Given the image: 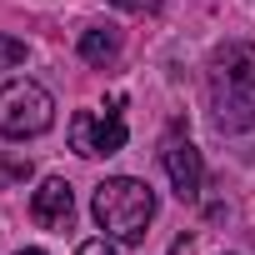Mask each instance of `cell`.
<instances>
[{"mask_svg":"<svg viewBox=\"0 0 255 255\" xmlns=\"http://www.w3.org/2000/svg\"><path fill=\"white\" fill-rule=\"evenodd\" d=\"M210 115L220 135L255 130V45L230 40L210 55Z\"/></svg>","mask_w":255,"mask_h":255,"instance_id":"obj_1","label":"cell"},{"mask_svg":"<svg viewBox=\"0 0 255 255\" xmlns=\"http://www.w3.org/2000/svg\"><path fill=\"white\" fill-rule=\"evenodd\" d=\"M90 210H95V225L110 240L140 245L150 220H155V190L145 180H135V175H110V180L95 185V205Z\"/></svg>","mask_w":255,"mask_h":255,"instance_id":"obj_2","label":"cell"},{"mask_svg":"<svg viewBox=\"0 0 255 255\" xmlns=\"http://www.w3.org/2000/svg\"><path fill=\"white\" fill-rule=\"evenodd\" d=\"M55 125V100L35 80H5L0 85V135L5 140H30Z\"/></svg>","mask_w":255,"mask_h":255,"instance_id":"obj_3","label":"cell"},{"mask_svg":"<svg viewBox=\"0 0 255 255\" xmlns=\"http://www.w3.org/2000/svg\"><path fill=\"white\" fill-rule=\"evenodd\" d=\"M125 135H130V130H125L120 100H110V110H75L70 115V150L85 155V160L125 150Z\"/></svg>","mask_w":255,"mask_h":255,"instance_id":"obj_4","label":"cell"},{"mask_svg":"<svg viewBox=\"0 0 255 255\" xmlns=\"http://www.w3.org/2000/svg\"><path fill=\"white\" fill-rule=\"evenodd\" d=\"M160 165H165V175H170V185H175V195H180V200H200L205 160H200V150H195L180 130H170V135L160 140Z\"/></svg>","mask_w":255,"mask_h":255,"instance_id":"obj_5","label":"cell"},{"mask_svg":"<svg viewBox=\"0 0 255 255\" xmlns=\"http://www.w3.org/2000/svg\"><path fill=\"white\" fill-rule=\"evenodd\" d=\"M30 215L45 230H70V220H75V190H70V180H60V175L40 180V190L30 195Z\"/></svg>","mask_w":255,"mask_h":255,"instance_id":"obj_6","label":"cell"},{"mask_svg":"<svg viewBox=\"0 0 255 255\" xmlns=\"http://www.w3.org/2000/svg\"><path fill=\"white\" fill-rule=\"evenodd\" d=\"M120 55V30H110V25H90L85 35H80V60H90V65H110Z\"/></svg>","mask_w":255,"mask_h":255,"instance_id":"obj_7","label":"cell"},{"mask_svg":"<svg viewBox=\"0 0 255 255\" xmlns=\"http://www.w3.org/2000/svg\"><path fill=\"white\" fill-rule=\"evenodd\" d=\"M15 65H25V40L0 35V70H15Z\"/></svg>","mask_w":255,"mask_h":255,"instance_id":"obj_8","label":"cell"},{"mask_svg":"<svg viewBox=\"0 0 255 255\" xmlns=\"http://www.w3.org/2000/svg\"><path fill=\"white\" fill-rule=\"evenodd\" d=\"M25 175H30V160H0V185L25 180Z\"/></svg>","mask_w":255,"mask_h":255,"instance_id":"obj_9","label":"cell"},{"mask_svg":"<svg viewBox=\"0 0 255 255\" xmlns=\"http://www.w3.org/2000/svg\"><path fill=\"white\" fill-rule=\"evenodd\" d=\"M75 255H115V245H110V235H95V240H80Z\"/></svg>","mask_w":255,"mask_h":255,"instance_id":"obj_10","label":"cell"},{"mask_svg":"<svg viewBox=\"0 0 255 255\" xmlns=\"http://www.w3.org/2000/svg\"><path fill=\"white\" fill-rule=\"evenodd\" d=\"M185 250H190V240H185V235H180V240H175V245H170V255H185Z\"/></svg>","mask_w":255,"mask_h":255,"instance_id":"obj_11","label":"cell"},{"mask_svg":"<svg viewBox=\"0 0 255 255\" xmlns=\"http://www.w3.org/2000/svg\"><path fill=\"white\" fill-rule=\"evenodd\" d=\"M20 255H45V250H20Z\"/></svg>","mask_w":255,"mask_h":255,"instance_id":"obj_12","label":"cell"}]
</instances>
